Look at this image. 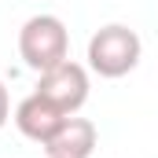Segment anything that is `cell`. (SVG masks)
<instances>
[{
  "mask_svg": "<svg viewBox=\"0 0 158 158\" xmlns=\"http://www.w3.org/2000/svg\"><path fill=\"white\" fill-rule=\"evenodd\" d=\"M7 118H11V99H7V88H4V81H0V129L7 125Z\"/></svg>",
  "mask_w": 158,
  "mask_h": 158,
  "instance_id": "cell-6",
  "label": "cell"
},
{
  "mask_svg": "<svg viewBox=\"0 0 158 158\" xmlns=\"http://www.w3.org/2000/svg\"><path fill=\"white\" fill-rule=\"evenodd\" d=\"M37 92L44 99H52L63 114H77L88 103V70L81 63H59L52 70H44L37 81Z\"/></svg>",
  "mask_w": 158,
  "mask_h": 158,
  "instance_id": "cell-3",
  "label": "cell"
},
{
  "mask_svg": "<svg viewBox=\"0 0 158 158\" xmlns=\"http://www.w3.org/2000/svg\"><path fill=\"white\" fill-rule=\"evenodd\" d=\"M70 118V114H63L52 99H44L40 92H30L19 107H15V125H19V132L26 136V140H33V143H48L59 129H63V121Z\"/></svg>",
  "mask_w": 158,
  "mask_h": 158,
  "instance_id": "cell-4",
  "label": "cell"
},
{
  "mask_svg": "<svg viewBox=\"0 0 158 158\" xmlns=\"http://www.w3.org/2000/svg\"><path fill=\"white\" fill-rule=\"evenodd\" d=\"M19 55L37 74L66 63V55H70V33H66L63 19H55V15H33V19H26L22 30H19Z\"/></svg>",
  "mask_w": 158,
  "mask_h": 158,
  "instance_id": "cell-2",
  "label": "cell"
},
{
  "mask_svg": "<svg viewBox=\"0 0 158 158\" xmlns=\"http://www.w3.org/2000/svg\"><path fill=\"white\" fill-rule=\"evenodd\" d=\"M140 55H143V40L136 30L110 22V26H99L92 37H88V70L99 74V77H125L140 66Z\"/></svg>",
  "mask_w": 158,
  "mask_h": 158,
  "instance_id": "cell-1",
  "label": "cell"
},
{
  "mask_svg": "<svg viewBox=\"0 0 158 158\" xmlns=\"http://www.w3.org/2000/svg\"><path fill=\"white\" fill-rule=\"evenodd\" d=\"M48 158H88L96 151V125L88 118H70L63 121V129L44 143Z\"/></svg>",
  "mask_w": 158,
  "mask_h": 158,
  "instance_id": "cell-5",
  "label": "cell"
}]
</instances>
